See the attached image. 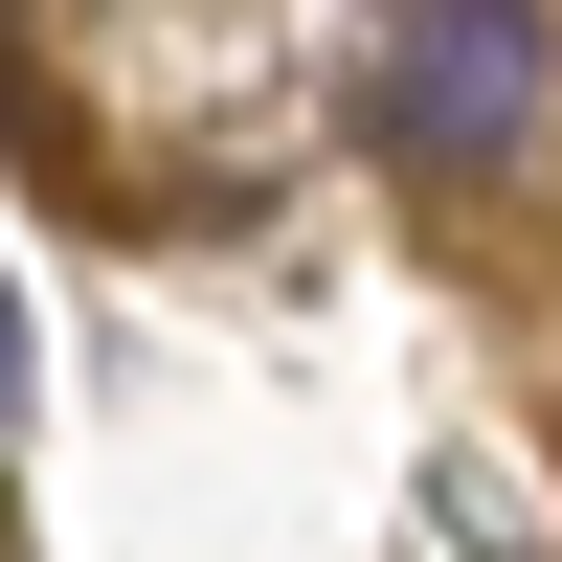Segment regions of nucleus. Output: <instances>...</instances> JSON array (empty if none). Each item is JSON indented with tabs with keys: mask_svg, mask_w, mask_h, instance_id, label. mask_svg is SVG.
I'll return each mask as SVG.
<instances>
[{
	"mask_svg": "<svg viewBox=\"0 0 562 562\" xmlns=\"http://www.w3.org/2000/svg\"><path fill=\"white\" fill-rule=\"evenodd\" d=\"M540 68H562L540 0H405V23H383V135H405L428 180H495V158L540 135Z\"/></svg>",
	"mask_w": 562,
	"mask_h": 562,
	"instance_id": "1",
	"label": "nucleus"
},
{
	"mask_svg": "<svg viewBox=\"0 0 562 562\" xmlns=\"http://www.w3.org/2000/svg\"><path fill=\"white\" fill-rule=\"evenodd\" d=\"M0 428H23V293H0Z\"/></svg>",
	"mask_w": 562,
	"mask_h": 562,
	"instance_id": "2",
	"label": "nucleus"
}]
</instances>
